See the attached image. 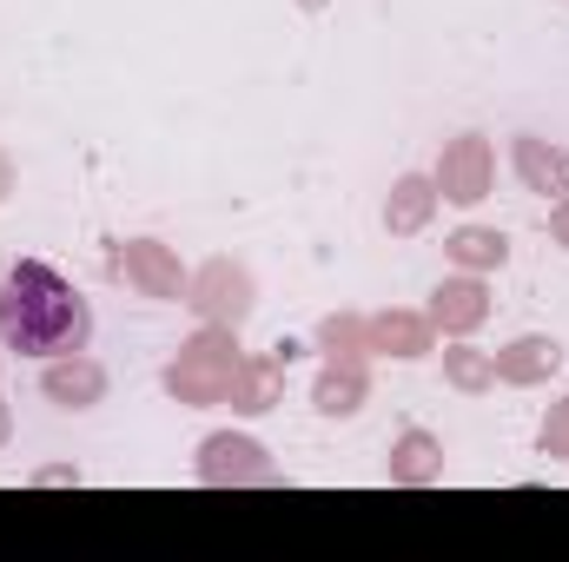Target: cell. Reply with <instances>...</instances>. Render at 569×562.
<instances>
[{
  "instance_id": "44dd1931",
  "label": "cell",
  "mask_w": 569,
  "mask_h": 562,
  "mask_svg": "<svg viewBox=\"0 0 569 562\" xmlns=\"http://www.w3.org/2000/svg\"><path fill=\"white\" fill-rule=\"evenodd\" d=\"M33 483H47V490H53V483H80V470H67V463H60V470H40Z\"/></svg>"
},
{
  "instance_id": "8fae6325",
  "label": "cell",
  "mask_w": 569,
  "mask_h": 562,
  "mask_svg": "<svg viewBox=\"0 0 569 562\" xmlns=\"http://www.w3.org/2000/svg\"><path fill=\"white\" fill-rule=\"evenodd\" d=\"M490 358H497V384L530 391V384H550V378H557L563 344H557V338H517V344H503V351H490Z\"/></svg>"
},
{
  "instance_id": "ba28073f",
  "label": "cell",
  "mask_w": 569,
  "mask_h": 562,
  "mask_svg": "<svg viewBox=\"0 0 569 562\" xmlns=\"http://www.w3.org/2000/svg\"><path fill=\"white\" fill-rule=\"evenodd\" d=\"M40 391H47V404H60V411H93V404L107 398V371H100L87 351H67V358H47Z\"/></svg>"
},
{
  "instance_id": "52a82bcc",
  "label": "cell",
  "mask_w": 569,
  "mask_h": 562,
  "mask_svg": "<svg viewBox=\"0 0 569 562\" xmlns=\"http://www.w3.org/2000/svg\"><path fill=\"white\" fill-rule=\"evenodd\" d=\"M483 318H490V284H483V272H457V279H443L430 291V324L443 338H470Z\"/></svg>"
},
{
  "instance_id": "ac0fdd59",
  "label": "cell",
  "mask_w": 569,
  "mask_h": 562,
  "mask_svg": "<svg viewBox=\"0 0 569 562\" xmlns=\"http://www.w3.org/2000/svg\"><path fill=\"white\" fill-rule=\"evenodd\" d=\"M318 344H325V358H371L365 318H325V324H318Z\"/></svg>"
},
{
  "instance_id": "277c9868",
  "label": "cell",
  "mask_w": 569,
  "mask_h": 562,
  "mask_svg": "<svg viewBox=\"0 0 569 562\" xmlns=\"http://www.w3.org/2000/svg\"><path fill=\"white\" fill-rule=\"evenodd\" d=\"M186 304L206 318V324H246L252 318V304H259V291H252V272L246 265H232V259H212V265H199L192 279H186Z\"/></svg>"
},
{
  "instance_id": "5b68a950",
  "label": "cell",
  "mask_w": 569,
  "mask_h": 562,
  "mask_svg": "<svg viewBox=\"0 0 569 562\" xmlns=\"http://www.w3.org/2000/svg\"><path fill=\"white\" fill-rule=\"evenodd\" d=\"M113 279L133 284L140 298H186V272L159 239H127L113 245Z\"/></svg>"
},
{
  "instance_id": "7c38bea8",
  "label": "cell",
  "mask_w": 569,
  "mask_h": 562,
  "mask_svg": "<svg viewBox=\"0 0 569 562\" xmlns=\"http://www.w3.org/2000/svg\"><path fill=\"white\" fill-rule=\"evenodd\" d=\"M430 212H437V179L430 172H405L391 185V199H385V232L391 239H418L430 225Z\"/></svg>"
},
{
  "instance_id": "7402d4cb",
  "label": "cell",
  "mask_w": 569,
  "mask_h": 562,
  "mask_svg": "<svg viewBox=\"0 0 569 562\" xmlns=\"http://www.w3.org/2000/svg\"><path fill=\"white\" fill-rule=\"evenodd\" d=\"M7 192H13V159L0 152V199H7Z\"/></svg>"
},
{
  "instance_id": "e0dca14e",
  "label": "cell",
  "mask_w": 569,
  "mask_h": 562,
  "mask_svg": "<svg viewBox=\"0 0 569 562\" xmlns=\"http://www.w3.org/2000/svg\"><path fill=\"white\" fill-rule=\"evenodd\" d=\"M443 384H450V391H463V398H483V391L497 384V358L457 338V344L443 351Z\"/></svg>"
},
{
  "instance_id": "ffe728a7",
  "label": "cell",
  "mask_w": 569,
  "mask_h": 562,
  "mask_svg": "<svg viewBox=\"0 0 569 562\" xmlns=\"http://www.w3.org/2000/svg\"><path fill=\"white\" fill-rule=\"evenodd\" d=\"M550 239H557V245L569 252V192L557 199V205H550Z\"/></svg>"
},
{
  "instance_id": "30bf717a",
  "label": "cell",
  "mask_w": 569,
  "mask_h": 562,
  "mask_svg": "<svg viewBox=\"0 0 569 562\" xmlns=\"http://www.w3.org/2000/svg\"><path fill=\"white\" fill-rule=\"evenodd\" d=\"M284 358H291V344L266 351V358H239V371H232V391H226V404H232V411H246V418L272 411V404H279V384H284Z\"/></svg>"
},
{
  "instance_id": "7a4b0ae2",
  "label": "cell",
  "mask_w": 569,
  "mask_h": 562,
  "mask_svg": "<svg viewBox=\"0 0 569 562\" xmlns=\"http://www.w3.org/2000/svg\"><path fill=\"white\" fill-rule=\"evenodd\" d=\"M239 331L232 324H206L172 364H166V391L179 398V404H226V391H232V371H239Z\"/></svg>"
},
{
  "instance_id": "6da1fadb",
  "label": "cell",
  "mask_w": 569,
  "mask_h": 562,
  "mask_svg": "<svg viewBox=\"0 0 569 562\" xmlns=\"http://www.w3.org/2000/svg\"><path fill=\"white\" fill-rule=\"evenodd\" d=\"M93 311L73 284L40 259H13L0 272V344L20 358H67L87 351Z\"/></svg>"
},
{
  "instance_id": "8992f818",
  "label": "cell",
  "mask_w": 569,
  "mask_h": 562,
  "mask_svg": "<svg viewBox=\"0 0 569 562\" xmlns=\"http://www.w3.org/2000/svg\"><path fill=\"white\" fill-rule=\"evenodd\" d=\"M199 483H272V463L252 436L219 430V436L199 443Z\"/></svg>"
},
{
  "instance_id": "9c48e42d",
  "label": "cell",
  "mask_w": 569,
  "mask_h": 562,
  "mask_svg": "<svg viewBox=\"0 0 569 562\" xmlns=\"http://www.w3.org/2000/svg\"><path fill=\"white\" fill-rule=\"evenodd\" d=\"M365 344H371V358H430L437 324H430V311H378V318H365Z\"/></svg>"
},
{
  "instance_id": "d6986e66",
  "label": "cell",
  "mask_w": 569,
  "mask_h": 562,
  "mask_svg": "<svg viewBox=\"0 0 569 562\" xmlns=\"http://www.w3.org/2000/svg\"><path fill=\"white\" fill-rule=\"evenodd\" d=\"M543 456H569V398L543 418Z\"/></svg>"
},
{
  "instance_id": "5bb4252c",
  "label": "cell",
  "mask_w": 569,
  "mask_h": 562,
  "mask_svg": "<svg viewBox=\"0 0 569 562\" xmlns=\"http://www.w3.org/2000/svg\"><path fill=\"white\" fill-rule=\"evenodd\" d=\"M365 391H371L365 358H331V364L318 371V384H311V404H318L325 418H351V411L365 404Z\"/></svg>"
},
{
  "instance_id": "4fadbf2b",
  "label": "cell",
  "mask_w": 569,
  "mask_h": 562,
  "mask_svg": "<svg viewBox=\"0 0 569 562\" xmlns=\"http://www.w3.org/2000/svg\"><path fill=\"white\" fill-rule=\"evenodd\" d=\"M510 159H517V179H523L530 192H569V145L517 133V140H510Z\"/></svg>"
},
{
  "instance_id": "3957f363",
  "label": "cell",
  "mask_w": 569,
  "mask_h": 562,
  "mask_svg": "<svg viewBox=\"0 0 569 562\" xmlns=\"http://www.w3.org/2000/svg\"><path fill=\"white\" fill-rule=\"evenodd\" d=\"M437 199H450V205H483L490 192H497V152L483 133H457V140L437 152Z\"/></svg>"
},
{
  "instance_id": "9a60e30c",
  "label": "cell",
  "mask_w": 569,
  "mask_h": 562,
  "mask_svg": "<svg viewBox=\"0 0 569 562\" xmlns=\"http://www.w3.org/2000/svg\"><path fill=\"white\" fill-rule=\"evenodd\" d=\"M443 252H450V265H457V272H503L510 239H503L497 225H457V232L443 239Z\"/></svg>"
},
{
  "instance_id": "2e32d148",
  "label": "cell",
  "mask_w": 569,
  "mask_h": 562,
  "mask_svg": "<svg viewBox=\"0 0 569 562\" xmlns=\"http://www.w3.org/2000/svg\"><path fill=\"white\" fill-rule=\"evenodd\" d=\"M385 470H391V483H411V490H418V483H437V476H443V443H437L430 430H405V436L391 443V463H385Z\"/></svg>"
},
{
  "instance_id": "603a6c76",
  "label": "cell",
  "mask_w": 569,
  "mask_h": 562,
  "mask_svg": "<svg viewBox=\"0 0 569 562\" xmlns=\"http://www.w3.org/2000/svg\"><path fill=\"white\" fill-rule=\"evenodd\" d=\"M7 436H13V411L0 404V450H7Z\"/></svg>"
}]
</instances>
